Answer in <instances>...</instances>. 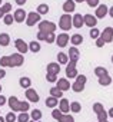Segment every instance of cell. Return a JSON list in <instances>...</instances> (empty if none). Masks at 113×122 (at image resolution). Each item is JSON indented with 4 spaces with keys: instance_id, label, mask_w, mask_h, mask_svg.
Returning <instances> with one entry per match:
<instances>
[{
    "instance_id": "1",
    "label": "cell",
    "mask_w": 113,
    "mask_h": 122,
    "mask_svg": "<svg viewBox=\"0 0 113 122\" xmlns=\"http://www.w3.org/2000/svg\"><path fill=\"white\" fill-rule=\"evenodd\" d=\"M9 105H10V108H12V111L14 112H27V109H29V103L27 102H20L16 96H12V98H9Z\"/></svg>"
},
{
    "instance_id": "2",
    "label": "cell",
    "mask_w": 113,
    "mask_h": 122,
    "mask_svg": "<svg viewBox=\"0 0 113 122\" xmlns=\"http://www.w3.org/2000/svg\"><path fill=\"white\" fill-rule=\"evenodd\" d=\"M86 82H87V78L85 76V75H77L76 76V81H75V83L72 85V89L75 91V92H83L85 91V86H86Z\"/></svg>"
},
{
    "instance_id": "3",
    "label": "cell",
    "mask_w": 113,
    "mask_h": 122,
    "mask_svg": "<svg viewBox=\"0 0 113 122\" xmlns=\"http://www.w3.org/2000/svg\"><path fill=\"white\" fill-rule=\"evenodd\" d=\"M93 111H94V113L97 115V119H99V122L107 121V112L104 111V106H103L100 102H96V103H93Z\"/></svg>"
},
{
    "instance_id": "4",
    "label": "cell",
    "mask_w": 113,
    "mask_h": 122,
    "mask_svg": "<svg viewBox=\"0 0 113 122\" xmlns=\"http://www.w3.org/2000/svg\"><path fill=\"white\" fill-rule=\"evenodd\" d=\"M54 30H56V25L53 22H49V20L39 22V32H43V33H54Z\"/></svg>"
},
{
    "instance_id": "5",
    "label": "cell",
    "mask_w": 113,
    "mask_h": 122,
    "mask_svg": "<svg viewBox=\"0 0 113 122\" xmlns=\"http://www.w3.org/2000/svg\"><path fill=\"white\" fill-rule=\"evenodd\" d=\"M59 27L62 29V30H70V27H73L72 26V16L70 15H62L60 16V20H59Z\"/></svg>"
},
{
    "instance_id": "6",
    "label": "cell",
    "mask_w": 113,
    "mask_h": 122,
    "mask_svg": "<svg viewBox=\"0 0 113 122\" xmlns=\"http://www.w3.org/2000/svg\"><path fill=\"white\" fill-rule=\"evenodd\" d=\"M99 37L103 39L104 43H112L113 42V27H104V30L100 33Z\"/></svg>"
},
{
    "instance_id": "7",
    "label": "cell",
    "mask_w": 113,
    "mask_h": 122,
    "mask_svg": "<svg viewBox=\"0 0 113 122\" xmlns=\"http://www.w3.org/2000/svg\"><path fill=\"white\" fill-rule=\"evenodd\" d=\"M40 22V15L37 12H30L27 16H26V25L27 26H34L36 23Z\"/></svg>"
},
{
    "instance_id": "8",
    "label": "cell",
    "mask_w": 113,
    "mask_h": 122,
    "mask_svg": "<svg viewBox=\"0 0 113 122\" xmlns=\"http://www.w3.org/2000/svg\"><path fill=\"white\" fill-rule=\"evenodd\" d=\"M66 76L73 79L77 76V68H76V62H69L66 65Z\"/></svg>"
},
{
    "instance_id": "9",
    "label": "cell",
    "mask_w": 113,
    "mask_h": 122,
    "mask_svg": "<svg viewBox=\"0 0 113 122\" xmlns=\"http://www.w3.org/2000/svg\"><path fill=\"white\" fill-rule=\"evenodd\" d=\"M69 40H70V36H69L67 33H60L59 36H56V43H57L59 47H65V46H67Z\"/></svg>"
},
{
    "instance_id": "10",
    "label": "cell",
    "mask_w": 113,
    "mask_h": 122,
    "mask_svg": "<svg viewBox=\"0 0 113 122\" xmlns=\"http://www.w3.org/2000/svg\"><path fill=\"white\" fill-rule=\"evenodd\" d=\"M9 57H10V66H22L23 65L24 57L20 53H14V55H12Z\"/></svg>"
},
{
    "instance_id": "11",
    "label": "cell",
    "mask_w": 113,
    "mask_h": 122,
    "mask_svg": "<svg viewBox=\"0 0 113 122\" xmlns=\"http://www.w3.org/2000/svg\"><path fill=\"white\" fill-rule=\"evenodd\" d=\"M67 57H69V62H76V63H77V60H79V57H80V52H79V49L75 47V46H72V47L69 49V55H67Z\"/></svg>"
},
{
    "instance_id": "12",
    "label": "cell",
    "mask_w": 113,
    "mask_h": 122,
    "mask_svg": "<svg viewBox=\"0 0 113 122\" xmlns=\"http://www.w3.org/2000/svg\"><path fill=\"white\" fill-rule=\"evenodd\" d=\"M107 10H109V7H107L106 5H99V6L96 7L94 17H96V19H104V16L107 15Z\"/></svg>"
},
{
    "instance_id": "13",
    "label": "cell",
    "mask_w": 113,
    "mask_h": 122,
    "mask_svg": "<svg viewBox=\"0 0 113 122\" xmlns=\"http://www.w3.org/2000/svg\"><path fill=\"white\" fill-rule=\"evenodd\" d=\"M83 23L92 29V27H96V25H97V19H96L93 15H85V16H83Z\"/></svg>"
},
{
    "instance_id": "14",
    "label": "cell",
    "mask_w": 113,
    "mask_h": 122,
    "mask_svg": "<svg viewBox=\"0 0 113 122\" xmlns=\"http://www.w3.org/2000/svg\"><path fill=\"white\" fill-rule=\"evenodd\" d=\"M56 82H57L56 88H59L62 92H65V91H69V89H70V82H69L66 78H60V79H57Z\"/></svg>"
},
{
    "instance_id": "15",
    "label": "cell",
    "mask_w": 113,
    "mask_h": 122,
    "mask_svg": "<svg viewBox=\"0 0 113 122\" xmlns=\"http://www.w3.org/2000/svg\"><path fill=\"white\" fill-rule=\"evenodd\" d=\"M75 10H76V3L73 2V0H66V2L63 3V12L66 15H70Z\"/></svg>"
},
{
    "instance_id": "16",
    "label": "cell",
    "mask_w": 113,
    "mask_h": 122,
    "mask_svg": "<svg viewBox=\"0 0 113 122\" xmlns=\"http://www.w3.org/2000/svg\"><path fill=\"white\" fill-rule=\"evenodd\" d=\"M83 25H85V23H83V16H82L80 13H76V15L72 17V26L76 27V29H80Z\"/></svg>"
},
{
    "instance_id": "17",
    "label": "cell",
    "mask_w": 113,
    "mask_h": 122,
    "mask_svg": "<svg viewBox=\"0 0 113 122\" xmlns=\"http://www.w3.org/2000/svg\"><path fill=\"white\" fill-rule=\"evenodd\" d=\"M26 12L23 10V9H17L14 13H13V19H14V22H17V23H22V22H24V19H26Z\"/></svg>"
},
{
    "instance_id": "18",
    "label": "cell",
    "mask_w": 113,
    "mask_h": 122,
    "mask_svg": "<svg viewBox=\"0 0 113 122\" xmlns=\"http://www.w3.org/2000/svg\"><path fill=\"white\" fill-rule=\"evenodd\" d=\"M59 111L62 113H69L70 112V103H69L67 99H65V98L60 99V102H59Z\"/></svg>"
},
{
    "instance_id": "19",
    "label": "cell",
    "mask_w": 113,
    "mask_h": 122,
    "mask_svg": "<svg viewBox=\"0 0 113 122\" xmlns=\"http://www.w3.org/2000/svg\"><path fill=\"white\" fill-rule=\"evenodd\" d=\"M59 72H60V65H59V63L52 62V63L47 65V73H50V75H56V76H57Z\"/></svg>"
},
{
    "instance_id": "20",
    "label": "cell",
    "mask_w": 113,
    "mask_h": 122,
    "mask_svg": "<svg viewBox=\"0 0 113 122\" xmlns=\"http://www.w3.org/2000/svg\"><path fill=\"white\" fill-rule=\"evenodd\" d=\"M14 45H16V47H17V50H19L20 53H26V52L29 50V45H27L24 40H22V39H17V40L14 42Z\"/></svg>"
},
{
    "instance_id": "21",
    "label": "cell",
    "mask_w": 113,
    "mask_h": 122,
    "mask_svg": "<svg viewBox=\"0 0 113 122\" xmlns=\"http://www.w3.org/2000/svg\"><path fill=\"white\" fill-rule=\"evenodd\" d=\"M26 96H27V99L30 101V102H39V95H37V92L34 91V89H27L26 91Z\"/></svg>"
},
{
    "instance_id": "22",
    "label": "cell",
    "mask_w": 113,
    "mask_h": 122,
    "mask_svg": "<svg viewBox=\"0 0 113 122\" xmlns=\"http://www.w3.org/2000/svg\"><path fill=\"white\" fill-rule=\"evenodd\" d=\"M70 42H72V45L76 47V46H79V45H82V43H83V36H82L80 33L72 35V36H70Z\"/></svg>"
},
{
    "instance_id": "23",
    "label": "cell",
    "mask_w": 113,
    "mask_h": 122,
    "mask_svg": "<svg viewBox=\"0 0 113 122\" xmlns=\"http://www.w3.org/2000/svg\"><path fill=\"white\" fill-rule=\"evenodd\" d=\"M57 63H59V65H67V63H69V57H67L66 53L60 52V53L57 55Z\"/></svg>"
},
{
    "instance_id": "24",
    "label": "cell",
    "mask_w": 113,
    "mask_h": 122,
    "mask_svg": "<svg viewBox=\"0 0 113 122\" xmlns=\"http://www.w3.org/2000/svg\"><path fill=\"white\" fill-rule=\"evenodd\" d=\"M94 75H96L97 78H103V76L109 75V72H107L106 68H103V66H97V68L94 69Z\"/></svg>"
},
{
    "instance_id": "25",
    "label": "cell",
    "mask_w": 113,
    "mask_h": 122,
    "mask_svg": "<svg viewBox=\"0 0 113 122\" xmlns=\"http://www.w3.org/2000/svg\"><path fill=\"white\" fill-rule=\"evenodd\" d=\"M10 43V36L7 33H0V45L2 46H7Z\"/></svg>"
},
{
    "instance_id": "26",
    "label": "cell",
    "mask_w": 113,
    "mask_h": 122,
    "mask_svg": "<svg viewBox=\"0 0 113 122\" xmlns=\"http://www.w3.org/2000/svg\"><path fill=\"white\" fill-rule=\"evenodd\" d=\"M50 96H53V98H56V99H57V98H62L63 96V92L59 89V88H52L50 89Z\"/></svg>"
},
{
    "instance_id": "27",
    "label": "cell",
    "mask_w": 113,
    "mask_h": 122,
    "mask_svg": "<svg viewBox=\"0 0 113 122\" xmlns=\"http://www.w3.org/2000/svg\"><path fill=\"white\" fill-rule=\"evenodd\" d=\"M39 15H47L49 13V6L46 5V3H42V5H39L37 6V10H36Z\"/></svg>"
},
{
    "instance_id": "28",
    "label": "cell",
    "mask_w": 113,
    "mask_h": 122,
    "mask_svg": "<svg viewBox=\"0 0 113 122\" xmlns=\"http://www.w3.org/2000/svg\"><path fill=\"white\" fill-rule=\"evenodd\" d=\"M112 83V78L109 76V75H106V76H103V78H99V85H102V86H109Z\"/></svg>"
},
{
    "instance_id": "29",
    "label": "cell",
    "mask_w": 113,
    "mask_h": 122,
    "mask_svg": "<svg viewBox=\"0 0 113 122\" xmlns=\"http://www.w3.org/2000/svg\"><path fill=\"white\" fill-rule=\"evenodd\" d=\"M59 103V101L56 99V98H53V96H50V98H47L46 99V106H49V108H56V105Z\"/></svg>"
},
{
    "instance_id": "30",
    "label": "cell",
    "mask_w": 113,
    "mask_h": 122,
    "mask_svg": "<svg viewBox=\"0 0 113 122\" xmlns=\"http://www.w3.org/2000/svg\"><path fill=\"white\" fill-rule=\"evenodd\" d=\"M29 50H32V52H34V53H37V52H40V43L39 42H30L29 43Z\"/></svg>"
},
{
    "instance_id": "31",
    "label": "cell",
    "mask_w": 113,
    "mask_h": 122,
    "mask_svg": "<svg viewBox=\"0 0 113 122\" xmlns=\"http://www.w3.org/2000/svg\"><path fill=\"white\" fill-rule=\"evenodd\" d=\"M57 121L59 122H75V118H73V115H63L62 113Z\"/></svg>"
},
{
    "instance_id": "32",
    "label": "cell",
    "mask_w": 113,
    "mask_h": 122,
    "mask_svg": "<svg viewBox=\"0 0 113 122\" xmlns=\"http://www.w3.org/2000/svg\"><path fill=\"white\" fill-rule=\"evenodd\" d=\"M70 111H72L73 113H77V112L82 111V105H80L79 102H72V103H70Z\"/></svg>"
},
{
    "instance_id": "33",
    "label": "cell",
    "mask_w": 113,
    "mask_h": 122,
    "mask_svg": "<svg viewBox=\"0 0 113 122\" xmlns=\"http://www.w3.org/2000/svg\"><path fill=\"white\" fill-rule=\"evenodd\" d=\"M30 85H32V81H30L29 78H22V79H20V86H22V88L29 89V88H30Z\"/></svg>"
},
{
    "instance_id": "34",
    "label": "cell",
    "mask_w": 113,
    "mask_h": 122,
    "mask_svg": "<svg viewBox=\"0 0 113 122\" xmlns=\"http://www.w3.org/2000/svg\"><path fill=\"white\" fill-rule=\"evenodd\" d=\"M32 118H33V121H40V118H42V111H40V109H33V111H32Z\"/></svg>"
},
{
    "instance_id": "35",
    "label": "cell",
    "mask_w": 113,
    "mask_h": 122,
    "mask_svg": "<svg viewBox=\"0 0 113 122\" xmlns=\"http://www.w3.org/2000/svg\"><path fill=\"white\" fill-rule=\"evenodd\" d=\"M89 35H90V37H92V39H94V40H96V39L100 36V32H99V29H97V27H92Z\"/></svg>"
},
{
    "instance_id": "36",
    "label": "cell",
    "mask_w": 113,
    "mask_h": 122,
    "mask_svg": "<svg viewBox=\"0 0 113 122\" xmlns=\"http://www.w3.org/2000/svg\"><path fill=\"white\" fill-rule=\"evenodd\" d=\"M13 15H10V13H7V15H5V17H3V22H5V25H12L13 23Z\"/></svg>"
},
{
    "instance_id": "37",
    "label": "cell",
    "mask_w": 113,
    "mask_h": 122,
    "mask_svg": "<svg viewBox=\"0 0 113 122\" xmlns=\"http://www.w3.org/2000/svg\"><path fill=\"white\" fill-rule=\"evenodd\" d=\"M86 3H87L89 7H97L100 5V0H87Z\"/></svg>"
},
{
    "instance_id": "38",
    "label": "cell",
    "mask_w": 113,
    "mask_h": 122,
    "mask_svg": "<svg viewBox=\"0 0 113 122\" xmlns=\"http://www.w3.org/2000/svg\"><path fill=\"white\" fill-rule=\"evenodd\" d=\"M46 42H47V43H53V42H56V35H54V33H47V36H46Z\"/></svg>"
},
{
    "instance_id": "39",
    "label": "cell",
    "mask_w": 113,
    "mask_h": 122,
    "mask_svg": "<svg viewBox=\"0 0 113 122\" xmlns=\"http://www.w3.org/2000/svg\"><path fill=\"white\" fill-rule=\"evenodd\" d=\"M19 122H29V115L26 112H22L19 115Z\"/></svg>"
},
{
    "instance_id": "40",
    "label": "cell",
    "mask_w": 113,
    "mask_h": 122,
    "mask_svg": "<svg viewBox=\"0 0 113 122\" xmlns=\"http://www.w3.org/2000/svg\"><path fill=\"white\" fill-rule=\"evenodd\" d=\"M2 10L5 12V15H7V13L12 10V5H10V3H5V5L2 6Z\"/></svg>"
},
{
    "instance_id": "41",
    "label": "cell",
    "mask_w": 113,
    "mask_h": 122,
    "mask_svg": "<svg viewBox=\"0 0 113 122\" xmlns=\"http://www.w3.org/2000/svg\"><path fill=\"white\" fill-rule=\"evenodd\" d=\"M5 121H6V122H14V121H16V115H14L13 112H10V113H7V116H6Z\"/></svg>"
},
{
    "instance_id": "42",
    "label": "cell",
    "mask_w": 113,
    "mask_h": 122,
    "mask_svg": "<svg viewBox=\"0 0 113 122\" xmlns=\"http://www.w3.org/2000/svg\"><path fill=\"white\" fill-rule=\"evenodd\" d=\"M46 79H47V82H56V81H57V76L47 73V75H46Z\"/></svg>"
},
{
    "instance_id": "43",
    "label": "cell",
    "mask_w": 113,
    "mask_h": 122,
    "mask_svg": "<svg viewBox=\"0 0 113 122\" xmlns=\"http://www.w3.org/2000/svg\"><path fill=\"white\" fill-rule=\"evenodd\" d=\"M60 115H62V112H60L59 109H56V108L53 109V112H52V116H53L54 119H59V116H60Z\"/></svg>"
},
{
    "instance_id": "44",
    "label": "cell",
    "mask_w": 113,
    "mask_h": 122,
    "mask_svg": "<svg viewBox=\"0 0 113 122\" xmlns=\"http://www.w3.org/2000/svg\"><path fill=\"white\" fill-rule=\"evenodd\" d=\"M104 45H106V43L103 42V39H100V37H97V39H96V46H97V47H103Z\"/></svg>"
},
{
    "instance_id": "45",
    "label": "cell",
    "mask_w": 113,
    "mask_h": 122,
    "mask_svg": "<svg viewBox=\"0 0 113 122\" xmlns=\"http://www.w3.org/2000/svg\"><path fill=\"white\" fill-rule=\"evenodd\" d=\"M46 36H47V33H43V32H39L37 33V39L39 40H46Z\"/></svg>"
},
{
    "instance_id": "46",
    "label": "cell",
    "mask_w": 113,
    "mask_h": 122,
    "mask_svg": "<svg viewBox=\"0 0 113 122\" xmlns=\"http://www.w3.org/2000/svg\"><path fill=\"white\" fill-rule=\"evenodd\" d=\"M5 103H6V98L3 95H0V106H3Z\"/></svg>"
},
{
    "instance_id": "47",
    "label": "cell",
    "mask_w": 113,
    "mask_h": 122,
    "mask_svg": "<svg viewBox=\"0 0 113 122\" xmlns=\"http://www.w3.org/2000/svg\"><path fill=\"white\" fill-rule=\"evenodd\" d=\"M14 2H16V5H19V6H23L27 0H14Z\"/></svg>"
},
{
    "instance_id": "48",
    "label": "cell",
    "mask_w": 113,
    "mask_h": 122,
    "mask_svg": "<svg viewBox=\"0 0 113 122\" xmlns=\"http://www.w3.org/2000/svg\"><path fill=\"white\" fill-rule=\"evenodd\" d=\"M107 15H109L110 17H113V6H112V7H109V10H107Z\"/></svg>"
},
{
    "instance_id": "49",
    "label": "cell",
    "mask_w": 113,
    "mask_h": 122,
    "mask_svg": "<svg viewBox=\"0 0 113 122\" xmlns=\"http://www.w3.org/2000/svg\"><path fill=\"white\" fill-rule=\"evenodd\" d=\"M5 75H6V71H5V69H0V79L5 78Z\"/></svg>"
},
{
    "instance_id": "50",
    "label": "cell",
    "mask_w": 113,
    "mask_h": 122,
    "mask_svg": "<svg viewBox=\"0 0 113 122\" xmlns=\"http://www.w3.org/2000/svg\"><path fill=\"white\" fill-rule=\"evenodd\" d=\"M107 116H112V118H113V108H110V109L107 111Z\"/></svg>"
},
{
    "instance_id": "51",
    "label": "cell",
    "mask_w": 113,
    "mask_h": 122,
    "mask_svg": "<svg viewBox=\"0 0 113 122\" xmlns=\"http://www.w3.org/2000/svg\"><path fill=\"white\" fill-rule=\"evenodd\" d=\"M2 17H5V12L2 10V7H0V19H2Z\"/></svg>"
},
{
    "instance_id": "52",
    "label": "cell",
    "mask_w": 113,
    "mask_h": 122,
    "mask_svg": "<svg viewBox=\"0 0 113 122\" xmlns=\"http://www.w3.org/2000/svg\"><path fill=\"white\" fill-rule=\"evenodd\" d=\"M75 3H83V2H87V0H73Z\"/></svg>"
},
{
    "instance_id": "53",
    "label": "cell",
    "mask_w": 113,
    "mask_h": 122,
    "mask_svg": "<svg viewBox=\"0 0 113 122\" xmlns=\"http://www.w3.org/2000/svg\"><path fill=\"white\" fill-rule=\"evenodd\" d=\"M0 122H6V121H5V119H3L2 116H0Z\"/></svg>"
},
{
    "instance_id": "54",
    "label": "cell",
    "mask_w": 113,
    "mask_h": 122,
    "mask_svg": "<svg viewBox=\"0 0 113 122\" xmlns=\"http://www.w3.org/2000/svg\"><path fill=\"white\" fill-rule=\"evenodd\" d=\"M29 122H36V121H29ZM37 122H40V121H37Z\"/></svg>"
},
{
    "instance_id": "55",
    "label": "cell",
    "mask_w": 113,
    "mask_h": 122,
    "mask_svg": "<svg viewBox=\"0 0 113 122\" xmlns=\"http://www.w3.org/2000/svg\"><path fill=\"white\" fill-rule=\"evenodd\" d=\"M112 63H113V56H112Z\"/></svg>"
},
{
    "instance_id": "56",
    "label": "cell",
    "mask_w": 113,
    "mask_h": 122,
    "mask_svg": "<svg viewBox=\"0 0 113 122\" xmlns=\"http://www.w3.org/2000/svg\"><path fill=\"white\" fill-rule=\"evenodd\" d=\"M0 92H2V86H0Z\"/></svg>"
},
{
    "instance_id": "57",
    "label": "cell",
    "mask_w": 113,
    "mask_h": 122,
    "mask_svg": "<svg viewBox=\"0 0 113 122\" xmlns=\"http://www.w3.org/2000/svg\"><path fill=\"white\" fill-rule=\"evenodd\" d=\"M97 122H99V121H97ZM103 122H107V121H103Z\"/></svg>"
},
{
    "instance_id": "58",
    "label": "cell",
    "mask_w": 113,
    "mask_h": 122,
    "mask_svg": "<svg viewBox=\"0 0 113 122\" xmlns=\"http://www.w3.org/2000/svg\"><path fill=\"white\" fill-rule=\"evenodd\" d=\"M0 5H2V0H0Z\"/></svg>"
}]
</instances>
